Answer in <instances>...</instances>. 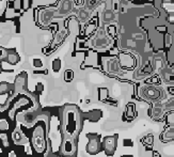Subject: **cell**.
<instances>
[{
    "instance_id": "obj_1",
    "label": "cell",
    "mask_w": 174,
    "mask_h": 157,
    "mask_svg": "<svg viewBox=\"0 0 174 157\" xmlns=\"http://www.w3.org/2000/svg\"><path fill=\"white\" fill-rule=\"evenodd\" d=\"M90 139H89V143H88V152L90 154H95L99 151V142L97 139V136L95 135H90Z\"/></svg>"
},
{
    "instance_id": "obj_2",
    "label": "cell",
    "mask_w": 174,
    "mask_h": 157,
    "mask_svg": "<svg viewBox=\"0 0 174 157\" xmlns=\"http://www.w3.org/2000/svg\"><path fill=\"white\" fill-rule=\"evenodd\" d=\"M34 146L39 152H41L44 148V139L42 131H38L34 133Z\"/></svg>"
},
{
    "instance_id": "obj_3",
    "label": "cell",
    "mask_w": 174,
    "mask_h": 157,
    "mask_svg": "<svg viewBox=\"0 0 174 157\" xmlns=\"http://www.w3.org/2000/svg\"><path fill=\"white\" fill-rule=\"evenodd\" d=\"M76 122H74V114L69 112L68 117V121H66V131L68 134H74L76 131Z\"/></svg>"
},
{
    "instance_id": "obj_4",
    "label": "cell",
    "mask_w": 174,
    "mask_h": 157,
    "mask_svg": "<svg viewBox=\"0 0 174 157\" xmlns=\"http://www.w3.org/2000/svg\"><path fill=\"white\" fill-rule=\"evenodd\" d=\"M104 146H105L106 151L109 154L112 153L114 151V148H115V138H113V137H107L105 141H104Z\"/></svg>"
},
{
    "instance_id": "obj_5",
    "label": "cell",
    "mask_w": 174,
    "mask_h": 157,
    "mask_svg": "<svg viewBox=\"0 0 174 157\" xmlns=\"http://www.w3.org/2000/svg\"><path fill=\"white\" fill-rule=\"evenodd\" d=\"M72 10V1L71 0H64L62 1V4L60 7V13L61 14H66Z\"/></svg>"
},
{
    "instance_id": "obj_6",
    "label": "cell",
    "mask_w": 174,
    "mask_h": 157,
    "mask_svg": "<svg viewBox=\"0 0 174 157\" xmlns=\"http://www.w3.org/2000/svg\"><path fill=\"white\" fill-rule=\"evenodd\" d=\"M93 44L96 47H105L108 45V41L105 37H97V39L93 41Z\"/></svg>"
},
{
    "instance_id": "obj_7",
    "label": "cell",
    "mask_w": 174,
    "mask_h": 157,
    "mask_svg": "<svg viewBox=\"0 0 174 157\" xmlns=\"http://www.w3.org/2000/svg\"><path fill=\"white\" fill-rule=\"evenodd\" d=\"M8 61L11 64H16L18 62V56L16 54H10L8 57Z\"/></svg>"
},
{
    "instance_id": "obj_8",
    "label": "cell",
    "mask_w": 174,
    "mask_h": 157,
    "mask_svg": "<svg viewBox=\"0 0 174 157\" xmlns=\"http://www.w3.org/2000/svg\"><path fill=\"white\" fill-rule=\"evenodd\" d=\"M114 17L113 13L111 11H106L105 13H104V21H112Z\"/></svg>"
},
{
    "instance_id": "obj_9",
    "label": "cell",
    "mask_w": 174,
    "mask_h": 157,
    "mask_svg": "<svg viewBox=\"0 0 174 157\" xmlns=\"http://www.w3.org/2000/svg\"><path fill=\"white\" fill-rule=\"evenodd\" d=\"M148 96L150 97V98H155V97H158L159 96V92L156 91V90H153V89H150L148 90Z\"/></svg>"
},
{
    "instance_id": "obj_10",
    "label": "cell",
    "mask_w": 174,
    "mask_h": 157,
    "mask_svg": "<svg viewBox=\"0 0 174 157\" xmlns=\"http://www.w3.org/2000/svg\"><path fill=\"white\" fill-rule=\"evenodd\" d=\"M53 69L54 72H58L59 69H61V61L59 59L54 60V61L53 62Z\"/></svg>"
},
{
    "instance_id": "obj_11",
    "label": "cell",
    "mask_w": 174,
    "mask_h": 157,
    "mask_svg": "<svg viewBox=\"0 0 174 157\" xmlns=\"http://www.w3.org/2000/svg\"><path fill=\"white\" fill-rule=\"evenodd\" d=\"M64 151H65V153H71L72 152V149H73V143H72L71 141H65V143H64Z\"/></svg>"
},
{
    "instance_id": "obj_12",
    "label": "cell",
    "mask_w": 174,
    "mask_h": 157,
    "mask_svg": "<svg viewBox=\"0 0 174 157\" xmlns=\"http://www.w3.org/2000/svg\"><path fill=\"white\" fill-rule=\"evenodd\" d=\"M79 16H80L81 21H84L89 17V14H88V12H87V11H84V10H81V11L79 12Z\"/></svg>"
},
{
    "instance_id": "obj_13",
    "label": "cell",
    "mask_w": 174,
    "mask_h": 157,
    "mask_svg": "<svg viewBox=\"0 0 174 157\" xmlns=\"http://www.w3.org/2000/svg\"><path fill=\"white\" fill-rule=\"evenodd\" d=\"M33 65L35 67H42L43 66V62L41 59H34L33 60Z\"/></svg>"
},
{
    "instance_id": "obj_14",
    "label": "cell",
    "mask_w": 174,
    "mask_h": 157,
    "mask_svg": "<svg viewBox=\"0 0 174 157\" xmlns=\"http://www.w3.org/2000/svg\"><path fill=\"white\" fill-rule=\"evenodd\" d=\"M8 99V94H1L0 95V105H4Z\"/></svg>"
},
{
    "instance_id": "obj_15",
    "label": "cell",
    "mask_w": 174,
    "mask_h": 157,
    "mask_svg": "<svg viewBox=\"0 0 174 157\" xmlns=\"http://www.w3.org/2000/svg\"><path fill=\"white\" fill-rule=\"evenodd\" d=\"M53 12L51 11H47L46 13H45V15H44V18H45V21L47 22V21H50V17L53 16Z\"/></svg>"
},
{
    "instance_id": "obj_16",
    "label": "cell",
    "mask_w": 174,
    "mask_h": 157,
    "mask_svg": "<svg viewBox=\"0 0 174 157\" xmlns=\"http://www.w3.org/2000/svg\"><path fill=\"white\" fill-rule=\"evenodd\" d=\"M110 69L113 72H119V67H118V63H116L115 61H113L112 63H111V66H110Z\"/></svg>"
},
{
    "instance_id": "obj_17",
    "label": "cell",
    "mask_w": 174,
    "mask_h": 157,
    "mask_svg": "<svg viewBox=\"0 0 174 157\" xmlns=\"http://www.w3.org/2000/svg\"><path fill=\"white\" fill-rule=\"evenodd\" d=\"M166 138L168 140H171L173 138V129H169L168 133H166Z\"/></svg>"
},
{
    "instance_id": "obj_18",
    "label": "cell",
    "mask_w": 174,
    "mask_h": 157,
    "mask_svg": "<svg viewBox=\"0 0 174 157\" xmlns=\"http://www.w3.org/2000/svg\"><path fill=\"white\" fill-rule=\"evenodd\" d=\"M65 78H66V80L68 81L72 80V79H73V73H72L71 71H68L66 72V74H65Z\"/></svg>"
},
{
    "instance_id": "obj_19",
    "label": "cell",
    "mask_w": 174,
    "mask_h": 157,
    "mask_svg": "<svg viewBox=\"0 0 174 157\" xmlns=\"http://www.w3.org/2000/svg\"><path fill=\"white\" fill-rule=\"evenodd\" d=\"M0 138H1V140L4 142V145L8 146V139H7V136L6 135H0Z\"/></svg>"
},
{
    "instance_id": "obj_20",
    "label": "cell",
    "mask_w": 174,
    "mask_h": 157,
    "mask_svg": "<svg viewBox=\"0 0 174 157\" xmlns=\"http://www.w3.org/2000/svg\"><path fill=\"white\" fill-rule=\"evenodd\" d=\"M4 56H6V50H4V49H1V48H0V59L3 58Z\"/></svg>"
},
{
    "instance_id": "obj_21",
    "label": "cell",
    "mask_w": 174,
    "mask_h": 157,
    "mask_svg": "<svg viewBox=\"0 0 174 157\" xmlns=\"http://www.w3.org/2000/svg\"><path fill=\"white\" fill-rule=\"evenodd\" d=\"M93 30H94V26H89V30L87 29V33H90Z\"/></svg>"
},
{
    "instance_id": "obj_22",
    "label": "cell",
    "mask_w": 174,
    "mask_h": 157,
    "mask_svg": "<svg viewBox=\"0 0 174 157\" xmlns=\"http://www.w3.org/2000/svg\"><path fill=\"white\" fill-rule=\"evenodd\" d=\"M17 136V131H16V133H14V135H13V137H16ZM21 133H19V136H18V138H19V140H21ZM18 138H14V140H17V139H18Z\"/></svg>"
},
{
    "instance_id": "obj_23",
    "label": "cell",
    "mask_w": 174,
    "mask_h": 157,
    "mask_svg": "<svg viewBox=\"0 0 174 157\" xmlns=\"http://www.w3.org/2000/svg\"><path fill=\"white\" fill-rule=\"evenodd\" d=\"M128 45H129V46H131V47H135L136 46L135 43H134V42H130V41H128Z\"/></svg>"
},
{
    "instance_id": "obj_24",
    "label": "cell",
    "mask_w": 174,
    "mask_h": 157,
    "mask_svg": "<svg viewBox=\"0 0 174 157\" xmlns=\"http://www.w3.org/2000/svg\"><path fill=\"white\" fill-rule=\"evenodd\" d=\"M136 37H137V39H142V36H141V34H137Z\"/></svg>"
},
{
    "instance_id": "obj_25",
    "label": "cell",
    "mask_w": 174,
    "mask_h": 157,
    "mask_svg": "<svg viewBox=\"0 0 174 157\" xmlns=\"http://www.w3.org/2000/svg\"><path fill=\"white\" fill-rule=\"evenodd\" d=\"M169 21H170V22H172V21H173V19H172V16H169Z\"/></svg>"
}]
</instances>
